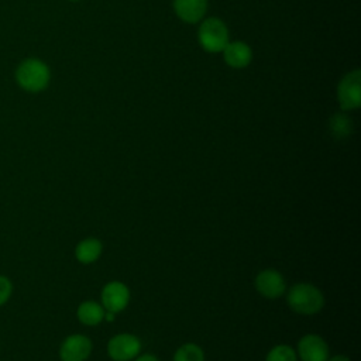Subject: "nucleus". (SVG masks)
I'll use <instances>...</instances> for the list:
<instances>
[{"mask_svg": "<svg viewBox=\"0 0 361 361\" xmlns=\"http://www.w3.org/2000/svg\"><path fill=\"white\" fill-rule=\"evenodd\" d=\"M141 351V341L131 333H118L107 343V354L113 361L134 360Z\"/></svg>", "mask_w": 361, "mask_h": 361, "instance_id": "nucleus-5", "label": "nucleus"}, {"mask_svg": "<svg viewBox=\"0 0 361 361\" xmlns=\"http://www.w3.org/2000/svg\"><path fill=\"white\" fill-rule=\"evenodd\" d=\"M93 344L92 340L83 334H72L66 337L59 348L62 361H86L90 357Z\"/></svg>", "mask_w": 361, "mask_h": 361, "instance_id": "nucleus-7", "label": "nucleus"}, {"mask_svg": "<svg viewBox=\"0 0 361 361\" xmlns=\"http://www.w3.org/2000/svg\"><path fill=\"white\" fill-rule=\"evenodd\" d=\"M300 361H327L330 357L327 343L317 334H306L298 343Z\"/></svg>", "mask_w": 361, "mask_h": 361, "instance_id": "nucleus-9", "label": "nucleus"}, {"mask_svg": "<svg viewBox=\"0 0 361 361\" xmlns=\"http://www.w3.org/2000/svg\"><path fill=\"white\" fill-rule=\"evenodd\" d=\"M327 361H350V358L344 354H337V355H333V357H329Z\"/></svg>", "mask_w": 361, "mask_h": 361, "instance_id": "nucleus-19", "label": "nucleus"}, {"mask_svg": "<svg viewBox=\"0 0 361 361\" xmlns=\"http://www.w3.org/2000/svg\"><path fill=\"white\" fill-rule=\"evenodd\" d=\"M100 296L104 310L118 313L124 310L130 302V289L120 281H111L103 286Z\"/></svg>", "mask_w": 361, "mask_h": 361, "instance_id": "nucleus-6", "label": "nucleus"}, {"mask_svg": "<svg viewBox=\"0 0 361 361\" xmlns=\"http://www.w3.org/2000/svg\"><path fill=\"white\" fill-rule=\"evenodd\" d=\"M199 45L210 54H217L224 49L228 38V28L226 23L217 17L206 18L200 23L197 30Z\"/></svg>", "mask_w": 361, "mask_h": 361, "instance_id": "nucleus-3", "label": "nucleus"}, {"mask_svg": "<svg viewBox=\"0 0 361 361\" xmlns=\"http://www.w3.org/2000/svg\"><path fill=\"white\" fill-rule=\"evenodd\" d=\"M221 52L224 62L233 69H243L252 61V49L244 41H228Z\"/></svg>", "mask_w": 361, "mask_h": 361, "instance_id": "nucleus-10", "label": "nucleus"}, {"mask_svg": "<svg viewBox=\"0 0 361 361\" xmlns=\"http://www.w3.org/2000/svg\"><path fill=\"white\" fill-rule=\"evenodd\" d=\"M173 361H204V351L195 343H185L175 351Z\"/></svg>", "mask_w": 361, "mask_h": 361, "instance_id": "nucleus-15", "label": "nucleus"}, {"mask_svg": "<svg viewBox=\"0 0 361 361\" xmlns=\"http://www.w3.org/2000/svg\"><path fill=\"white\" fill-rule=\"evenodd\" d=\"M69 1H79V0H69Z\"/></svg>", "mask_w": 361, "mask_h": 361, "instance_id": "nucleus-21", "label": "nucleus"}, {"mask_svg": "<svg viewBox=\"0 0 361 361\" xmlns=\"http://www.w3.org/2000/svg\"><path fill=\"white\" fill-rule=\"evenodd\" d=\"M114 317H116V313L106 310V312H104V319H103V320H106V322H113V320H114Z\"/></svg>", "mask_w": 361, "mask_h": 361, "instance_id": "nucleus-20", "label": "nucleus"}, {"mask_svg": "<svg viewBox=\"0 0 361 361\" xmlns=\"http://www.w3.org/2000/svg\"><path fill=\"white\" fill-rule=\"evenodd\" d=\"M102 251H103L102 241L94 237H89V238L82 240L76 245L75 257L82 264H92L100 258Z\"/></svg>", "mask_w": 361, "mask_h": 361, "instance_id": "nucleus-12", "label": "nucleus"}, {"mask_svg": "<svg viewBox=\"0 0 361 361\" xmlns=\"http://www.w3.org/2000/svg\"><path fill=\"white\" fill-rule=\"evenodd\" d=\"M134 361H159L154 354H142V355H137L134 358Z\"/></svg>", "mask_w": 361, "mask_h": 361, "instance_id": "nucleus-18", "label": "nucleus"}, {"mask_svg": "<svg viewBox=\"0 0 361 361\" xmlns=\"http://www.w3.org/2000/svg\"><path fill=\"white\" fill-rule=\"evenodd\" d=\"M173 11L183 23H199L207 11V0H173Z\"/></svg>", "mask_w": 361, "mask_h": 361, "instance_id": "nucleus-11", "label": "nucleus"}, {"mask_svg": "<svg viewBox=\"0 0 361 361\" xmlns=\"http://www.w3.org/2000/svg\"><path fill=\"white\" fill-rule=\"evenodd\" d=\"M17 83L27 92L37 93L44 90L51 79L49 68L37 58L24 59L16 71Z\"/></svg>", "mask_w": 361, "mask_h": 361, "instance_id": "nucleus-2", "label": "nucleus"}, {"mask_svg": "<svg viewBox=\"0 0 361 361\" xmlns=\"http://www.w3.org/2000/svg\"><path fill=\"white\" fill-rule=\"evenodd\" d=\"M104 307L94 300H85L79 305L76 316L85 326H97L104 319Z\"/></svg>", "mask_w": 361, "mask_h": 361, "instance_id": "nucleus-13", "label": "nucleus"}, {"mask_svg": "<svg viewBox=\"0 0 361 361\" xmlns=\"http://www.w3.org/2000/svg\"><path fill=\"white\" fill-rule=\"evenodd\" d=\"M11 293V283L6 276L0 275V305H3Z\"/></svg>", "mask_w": 361, "mask_h": 361, "instance_id": "nucleus-17", "label": "nucleus"}, {"mask_svg": "<svg viewBox=\"0 0 361 361\" xmlns=\"http://www.w3.org/2000/svg\"><path fill=\"white\" fill-rule=\"evenodd\" d=\"M329 128H330V133L334 138L337 140H343V138H347L348 135H351L353 133V121L351 118L344 113H336L330 117V121H329Z\"/></svg>", "mask_w": 361, "mask_h": 361, "instance_id": "nucleus-14", "label": "nucleus"}, {"mask_svg": "<svg viewBox=\"0 0 361 361\" xmlns=\"http://www.w3.org/2000/svg\"><path fill=\"white\" fill-rule=\"evenodd\" d=\"M257 292L267 299H278L286 290V282L281 272L275 269H264L255 276Z\"/></svg>", "mask_w": 361, "mask_h": 361, "instance_id": "nucleus-8", "label": "nucleus"}, {"mask_svg": "<svg viewBox=\"0 0 361 361\" xmlns=\"http://www.w3.org/2000/svg\"><path fill=\"white\" fill-rule=\"evenodd\" d=\"M265 361H298V355L290 345L278 344L269 350Z\"/></svg>", "mask_w": 361, "mask_h": 361, "instance_id": "nucleus-16", "label": "nucleus"}, {"mask_svg": "<svg viewBox=\"0 0 361 361\" xmlns=\"http://www.w3.org/2000/svg\"><path fill=\"white\" fill-rule=\"evenodd\" d=\"M337 102L341 111H351L361 106V72L345 73L337 85Z\"/></svg>", "mask_w": 361, "mask_h": 361, "instance_id": "nucleus-4", "label": "nucleus"}, {"mask_svg": "<svg viewBox=\"0 0 361 361\" xmlns=\"http://www.w3.org/2000/svg\"><path fill=\"white\" fill-rule=\"evenodd\" d=\"M286 302L290 310L299 314L310 316L319 313L324 306V296L319 288L312 283H296L290 286Z\"/></svg>", "mask_w": 361, "mask_h": 361, "instance_id": "nucleus-1", "label": "nucleus"}]
</instances>
